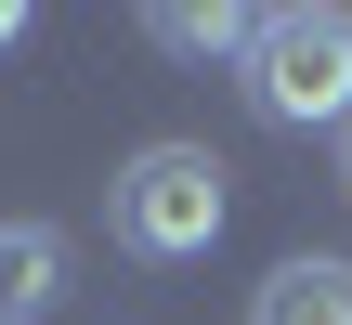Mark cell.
I'll use <instances>...</instances> for the list:
<instances>
[{
  "mask_svg": "<svg viewBox=\"0 0 352 325\" xmlns=\"http://www.w3.org/2000/svg\"><path fill=\"white\" fill-rule=\"evenodd\" d=\"M222 208H235V169L209 143H144L118 182H104V234L131 261H209L222 248Z\"/></svg>",
  "mask_w": 352,
  "mask_h": 325,
  "instance_id": "6da1fadb",
  "label": "cell"
},
{
  "mask_svg": "<svg viewBox=\"0 0 352 325\" xmlns=\"http://www.w3.org/2000/svg\"><path fill=\"white\" fill-rule=\"evenodd\" d=\"M248 104L274 130H352V13H261L248 26Z\"/></svg>",
  "mask_w": 352,
  "mask_h": 325,
  "instance_id": "7a4b0ae2",
  "label": "cell"
},
{
  "mask_svg": "<svg viewBox=\"0 0 352 325\" xmlns=\"http://www.w3.org/2000/svg\"><path fill=\"white\" fill-rule=\"evenodd\" d=\"M248 325H352V261H274L261 274V300H248Z\"/></svg>",
  "mask_w": 352,
  "mask_h": 325,
  "instance_id": "3957f363",
  "label": "cell"
},
{
  "mask_svg": "<svg viewBox=\"0 0 352 325\" xmlns=\"http://www.w3.org/2000/svg\"><path fill=\"white\" fill-rule=\"evenodd\" d=\"M65 300V234L52 221H0V325H39Z\"/></svg>",
  "mask_w": 352,
  "mask_h": 325,
  "instance_id": "277c9868",
  "label": "cell"
},
{
  "mask_svg": "<svg viewBox=\"0 0 352 325\" xmlns=\"http://www.w3.org/2000/svg\"><path fill=\"white\" fill-rule=\"evenodd\" d=\"M144 26H157V52H196V65L235 52V65H248V26H261V13H235V0H157Z\"/></svg>",
  "mask_w": 352,
  "mask_h": 325,
  "instance_id": "5b68a950",
  "label": "cell"
},
{
  "mask_svg": "<svg viewBox=\"0 0 352 325\" xmlns=\"http://www.w3.org/2000/svg\"><path fill=\"white\" fill-rule=\"evenodd\" d=\"M13 39H26V0H0V52H13Z\"/></svg>",
  "mask_w": 352,
  "mask_h": 325,
  "instance_id": "8992f818",
  "label": "cell"
}]
</instances>
